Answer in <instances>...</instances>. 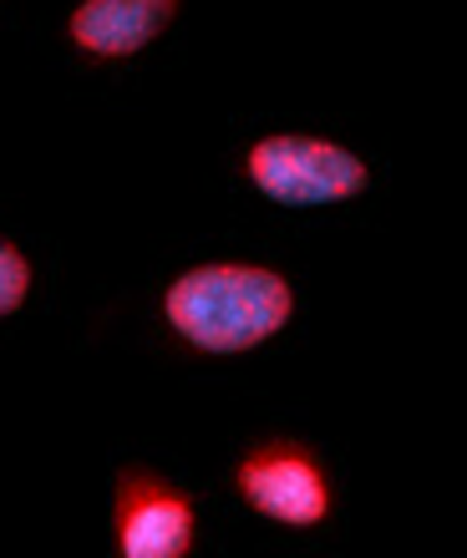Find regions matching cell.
Returning <instances> with one entry per match:
<instances>
[{"mask_svg":"<svg viewBox=\"0 0 467 558\" xmlns=\"http://www.w3.org/2000/svg\"><path fill=\"white\" fill-rule=\"evenodd\" d=\"M112 529L122 558H189L193 554V502L158 472H117Z\"/></svg>","mask_w":467,"mask_h":558,"instance_id":"cell-4","label":"cell"},{"mask_svg":"<svg viewBox=\"0 0 467 558\" xmlns=\"http://www.w3.org/2000/svg\"><path fill=\"white\" fill-rule=\"evenodd\" d=\"M249 183L285 208H321V204H346L356 193H366L371 168H366L350 147L325 143V137L306 133H270L249 147Z\"/></svg>","mask_w":467,"mask_h":558,"instance_id":"cell-2","label":"cell"},{"mask_svg":"<svg viewBox=\"0 0 467 558\" xmlns=\"http://www.w3.org/2000/svg\"><path fill=\"white\" fill-rule=\"evenodd\" d=\"M234 487L244 493L254 513L275 518L285 529H315L331 513V483L321 462L300 441H260L239 457Z\"/></svg>","mask_w":467,"mask_h":558,"instance_id":"cell-3","label":"cell"},{"mask_svg":"<svg viewBox=\"0 0 467 558\" xmlns=\"http://www.w3.org/2000/svg\"><path fill=\"white\" fill-rule=\"evenodd\" d=\"M31 294V265L11 239H0V315H15Z\"/></svg>","mask_w":467,"mask_h":558,"instance_id":"cell-6","label":"cell"},{"mask_svg":"<svg viewBox=\"0 0 467 558\" xmlns=\"http://www.w3.org/2000/svg\"><path fill=\"white\" fill-rule=\"evenodd\" d=\"M178 5L183 0H82L67 21V36L87 57L122 61L137 57L147 41H158L168 21L178 15Z\"/></svg>","mask_w":467,"mask_h":558,"instance_id":"cell-5","label":"cell"},{"mask_svg":"<svg viewBox=\"0 0 467 558\" xmlns=\"http://www.w3.org/2000/svg\"><path fill=\"white\" fill-rule=\"evenodd\" d=\"M295 294L285 275L260 265H204L178 275L163 294V315L178 336L214 355L264 345L285 330Z\"/></svg>","mask_w":467,"mask_h":558,"instance_id":"cell-1","label":"cell"}]
</instances>
